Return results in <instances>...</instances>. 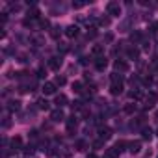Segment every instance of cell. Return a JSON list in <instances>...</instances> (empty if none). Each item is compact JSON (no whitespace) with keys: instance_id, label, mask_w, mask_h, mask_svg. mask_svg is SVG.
<instances>
[{"instance_id":"cell-1","label":"cell","mask_w":158,"mask_h":158,"mask_svg":"<svg viewBox=\"0 0 158 158\" xmlns=\"http://www.w3.org/2000/svg\"><path fill=\"white\" fill-rule=\"evenodd\" d=\"M106 11H108V15H112V17H119V15H121V6H119L117 2H108Z\"/></svg>"},{"instance_id":"cell-2","label":"cell","mask_w":158,"mask_h":158,"mask_svg":"<svg viewBox=\"0 0 158 158\" xmlns=\"http://www.w3.org/2000/svg\"><path fill=\"white\" fill-rule=\"evenodd\" d=\"M65 35H67L69 39H74V37L80 35V30H78V26H76V24H71V26H67V28H65Z\"/></svg>"},{"instance_id":"cell-3","label":"cell","mask_w":158,"mask_h":158,"mask_svg":"<svg viewBox=\"0 0 158 158\" xmlns=\"http://www.w3.org/2000/svg\"><path fill=\"white\" fill-rule=\"evenodd\" d=\"M50 119H52L54 123H60V121H65V114H63V110H61V108H58V110H54V112L50 114Z\"/></svg>"},{"instance_id":"cell-4","label":"cell","mask_w":158,"mask_h":158,"mask_svg":"<svg viewBox=\"0 0 158 158\" xmlns=\"http://www.w3.org/2000/svg\"><path fill=\"white\" fill-rule=\"evenodd\" d=\"M99 138H101L102 141L110 139V138H112V128H110V127H101V128H99Z\"/></svg>"},{"instance_id":"cell-5","label":"cell","mask_w":158,"mask_h":158,"mask_svg":"<svg viewBox=\"0 0 158 158\" xmlns=\"http://www.w3.org/2000/svg\"><path fill=\"white\" fill-rule=\"evenodd\" d=\"M41 89H43L45 95H54V93H56V84H54V82H45Z\"/></svg>"},{"instance_id":"cell-6","label":"cell","mask_w":158,"mask_h":158,"mask_svg":"<svg viewBox=\"0 0 158 158\" xmlns=\"http://www.w3.org/2000/svg\"><path fill=\"white\" fill-rule=\"evenodd\" d=\"M65 123H67V132H69V134H73V132L76 130V127H78V119H76L74 115H73V117H69Z\"/></svg>"},{"instance_id":"cell-7","label":"cell","mask_w":158,"mask_h":158,"mask_svg":"<svg viewBox=\"0 0 158 158\" xmlns=\"http://www.w3.org/2000/svg\"><path fill=\"white\" fill-rule=\"evenodd\" d=\"M114 67H115V73H117V71H119V73L128 71V63L123 61V60H115V61H114Z\"/></svg>"},{"instance_id":"cell-8","label":"cell","mask_w":158,"mask_h":158,"mask_svg":"<svg viewBox=\"0 0 158 158\" xmlns=\"http://www.w3.org/2000/svg\"><path fill=\"white\" fill-rule=\"evenodd\" d=\"M156 101H158V93H149L145 97V108H152Z\"/></svg>"},{"instance_id":"cell-9","label":"cell","mask_w":158,"mask_h":158,"mask_svg":"<svg viewBox=\"0 0 158 158\" xmlns=\"http://www.w3.org/2000/svg\"><path fill=\"white\" fill-rule=\"evenodd\" d=\"M48 67H50V69H54V71H58V69L61 67V56H54V58H50Z\"/></svg>"},{"instance_id":"cell-10","label":"cell","mask_w":158,"mask_h":158,"mask_svg":"<svg viewBox=\"0 0 158 158\" xmlns=\"http://www.w3.org/2000/svg\"><path fill=\"white\" fill-rule=\"evenodd\" d=\"M54 104H56L58 108H63V106L67 104V97H65L63 93H60V95H56V99H54Z\"/></svg>"},{"instance_id":"cell-11","label":"cell","mask_w":158,"mask_h":158,"mask_svg":"<svg viewBox=\"0 0 158 158\" xmlns=\"http://www.w3.org/2000/svg\"><path fill=\"white\" fill-rule=\"evenodd\" d=\"M106 65H108V61H106V58H104V56H101V58H97V60H95V67H97L99 71H104V69H106Z\"/></svg>"},{"instance_id":"cell-12","label":"cell","mask_w":158,"mask_h":158,"mask_svg":"<svg viewBox=\"0 0 158 158\" xmlns=\"http://www.w3.org/2000/svg\"><path fill=\"white\" fill-rule=\"evenodd\" d=\"M128 97L134 99V101H141L143 99V91L141 89H132V91H128Z\"/></svg>"},{"instance_id":"cell-13","label":"cell","mask_w":158,"mask_h":158,"mask_svg":"<svg viewBox=\"0 0 158 158\" xmlns=\"http://www.w3.org/2000/svg\"><path fill=\"white\" fill-rule=\"evenodd\" d=\"M10 143H11V149H13V151H19V149L23 147V139H21L19 136L11 138V141H10Z\"/></svg>"},{"instance_id":"cell-14","label":"cell","mask_w":158,"mask_h":158,"mask_svg":"<svg viewBox=\"0 0 158 158\" xmlns=\"http://www.w3.org/2000/svg\"><path fill=\"white\" fill-rule=\"evenodd\" d=\"M139 149H141V143H139V141H130V143H128V151H130L132 154H138Z\"/></svg>"},{"instance_id":"cell-15","label":"cell","mask_w":158,"mask_h":158,"mask_svg":"<svg viewBox=\"0 0 158 158\" xmlns=\"http://www.w3.org/2000/svg\"><path fill=\"white\" fill-rule=\"evenodd\" d=\"M127 54H128L130 60H138V58H139V50H138L136 47H130V48L127 50Z\"/></svg>"},{"instance_id":"cell-16","label":"cell","mask_w":158,"mask_h":158,"mask_svg":"<svg viewBox=\"0 0 158 158\" xmlns=\"http://www.w3.org/2000/svg\"><path fill=\"white\" fill-rule=\"evenodd\" d=\"M121 91H123V84H112L110 86V93L112 95H121Z\"/></svg>"},{"instance_id":"cell-17","label":"cell","mask_w":158,"mask_h":158,"mask_svg":"<svg viewBox=\"0 0 158 158\" xmlns=\"http://www.w3.org/2000/svg\"><path fill=\"white\" fill-rule=\"evenodd\" d=\"M125 147H128V143H127V141H125V139H119V141H117V143H115V145H114V149H115V151H117V152H119V154H121V152H123V151H125Z\"/></svg>"},{"instance_id":"cell-18","label":"cell","mask_w":158,"mask_h":158,"mask_svg":"<svg viewBox=\"0 0 158 158\" xmlns=\"http://www.w3.org/2000/svg\"><path fill=\"white\" fill-rule=\"evenodd\" d=\"M91 52H93V56L101 58V54H104V45H95V47L91 48Z\"/></svg>"},{"instance_id":"cell-19","label":"cell","mask_w":158,"mask_h":158,"mask_svg":"<svg viewBox=\"0 0 158 158\" xmlns=\"http://www.w3.org/2000/svg\"><path fill=\"white\" fill-rule=\"evenodd\" d=\"M8 110H10V112H19V110H21V102H19V101H10Z\"/></svg>"},{"instance_id":"cell-20","label":"cell","mask_w":158,"mask_h":158,"mask_svg":"<svg viewBox=\"0 0 158 158\" xmlns=\"http://www.w3.org/2000/svg\"><path fill=\"white\" fill-rule=\"evenodd\" d=\"M141 138H143V139H151V138H152L151 127H143V128H141Z\"/></svg>"},{"instance_id":"cell-21","label":"cell","mask_w":158,"mask_h":158,"mask_svg":"<svg viewBox=\"0 0 158 158\" xmlns=\"http://www.w3.org/2000/svg\"><path fill=\"white\" fill-rule=\"evenodd\" d=\"M141 37H143V35H141V32H139V30H134V32L130 34V41H132V43L141 41Z\"/></svg>"},{"instance_id":"cell-22","label":"cell","mask_w":158,"mask_h":158,"mask_svg":"<svg viewBox=\"0 0 158 158\" xmlns=\"http://www.w3.org/2000/svg\"><path fill=\"white\" fill-rule=\"evenodd\" d=\"M112 84H123V76L119 74V73H112Z\"/></svg>"},{"instance_id":"cell-23","label":"cell","mask_w":158,"mask_h":158,"mask_svg":"<svg viewBox=\"0 0 158 158\" xmlns=\"http://www.w3.org/2000/svg\"><path fill=\"white\" fill-rule=\"evenodd\" d=\"M73 91H74V93H82V91H84L82 82H73Z\"/></svg>"},{"instance_id":"cell-24","label":"cell","mask_w":158,"mask_h":158,"mask_svg":"<svg viewBox=\"0 0 158 158\" xmlns=\"http://www.w3.org/2000/svg\"><path fill=\"white\" fill-rule=\"evenodd\" d=\"M60 34H61V28H58V26H54V28L50 30V37H52V39H58Z\"/></svg>"},{"instance_id":"cell-25","label":"cell","mask_w":158,"mask_h":158,"mask_svg":"<svg viewBox=\"0 0 158 158\" xmlns=\"http://www.w3.org/2000/svg\"><path fill=\"white\" fill-rule=\"evenodd\" d=\"M35 104H37V108H39V110H48V102H47L45 99H39Z\"/></svg>"},{"instance_id":"cell-26","label":"cell","mask_w":158,"mask_h":158,"mask_svg":"<svg viewBox=\"0 0 158 158\" xmlns=\"http://www.w3.org/2000/svg\"><path fill=\"white\" fill-rule=\"evenodd\" d=\"M117 156H119V152H117L114 147H110V149L106 151V158H117Z\"/></svg>"},{"instance_id":"cell-27","label":"cell","mask_w":158,"mask_h":158,"mask_svg":"<svg viewBox=\"0 0 158 158\" xmlns=\"http://www.w3.org/2000/svg\"><path fill=\"white\" fill-rule=\"evenodd\" d=\"M74 147H76V151H84V149H86V141H84V139H78V141L74 143Z\"/></svg>"},{"instance_id":"cell-28","label":"cell","mask_w":158,"mask_h":158,"mask_svg":"<svg viewBox=\"0 0 158 158\" xmlns=\"http://www.w3.org/2000/svg\"><path fill=\"white\" fill-rule=\"evenodd\" d=\"M65 82H67V80H65V76H60V74L56 76V80H54L56 86H65Z\"/></svg>"},{"instance_id":"cell-29","label":"cell","mask_w":158,"mask_h":158,"mask_svg":"<svg viewBox=\"0 0 158 158\" xmlns=\"http://www.w3.org/2000/svg\"><path fill=\"white\" fill-rule=\"evenodd\" d=\"M71 106H73V110H84V102L82 101H74Z\"/></svg>"},{"instance_id":"cell-30","label":"cell","mask_w":158,"mask_h":158,"mask_svg":"<svg viewBox=\"0 0 158 158\" xmlns=\"http://www.w3.org/2000/svg\"><path fill=\"white\" fill-rule=\"evenodd\" d=\"M93 37H97V28H95V26H91V28L88 30V39H93Z\"/></svg>"},{"instance_id":"cell-31","label":"cell","mask_w":158,"mask_h":158,"mask_svg":"<svg viewBox=\"0 0 158 158\" xmlns=\"http://www.w3.org/2000/svg\"><path fill=\"white\" fill-rule=\"evenodd\" d=\"M35 76H37V78H45V76H47V71H45V67H39V69L35 71Z\"/></svg>"},{"instance_id":"cell-32","label":"cell","mask_w":158,"mask_h":158,"mask_svg":"<svg viewBox=\"0 0 158 158\" xmlns=\"http://www.w3.org/2000/svg\"><path fill=\"white\" fill-rule=\"evenodd\" d=\"M99 24H101V26H108V24H110V17H101V19H99Z\"/></svg>"},{"instance_id":"cell-33","label":"cell","mask_w":158,"mask_h":158,"mask_svg":"<svg viewBox=\"0 0 158 158\" xmlns=\"http://www.w3.org/2000/svg\"><path fill=\"white\" fill-rule=\"evenodd\" d=\"M125 112H127V114H134V112H136V104H127V106H125Z\"/></svg>"},{"instance_id":"cell-34","label":"cell","mask_w":158,"mask_h":158,"mask_svg":"<svg viewBox=\"0 0 158 158\" xmlns=\"http://www.w3.org/2000/svg\"><path fill=\"white\" fill-rule=\"evenodd\" d=\"M58 50H60V52H61V54H65V52H67V50H69V47H67V45H65V43H60V45H58Z\"/></svg>"},{"instance_id":"cell-35","label":"cell","mask_w":158,"mask_h":158,"mask_svg":"<svg viewBox=\"0 0 158 158\" xmlns=\"http://www.w3.org/2000/svg\"><path fill=\"white\" fill-rule=\"evenodd\" d=\"M39 24H41V28H48L50 26V23L47 19H39Z\"/></svg>"},{"instance_id":"cell-36","label":"cell","mask_w":158,"mask_h":158,"mask_svg":"<svg viewBox=\"0 0 158 158\" xmlns=\"http://www.w3.org/2000/svg\"><path fill=\"white\" fill-rule=\"evenodd\" d=\"M104 145V141L102 139H97V141H93V149H101Z\"/></svg>"},{"instance_id":"cell-37","label":"cell","mask_w":158,"mask_h":158,"mask_svg":"<svg viewBox=\"0 0 158 158\" xmlns=\"http://www.w3.org/2000/svg\"><path fill=\"white\" fill-rule=\"evenodd\" d=\"M151 84H152V78L151 76H145L143 78V86H151Z\"/></svg>"},{"instance_id":"cell-38","label":"cell","mask_w":158,"mask_h":158,"mask_svg":"<svg viewBox=\"0 0 158 158\" xmlns=\"http://www.w3.org/2000/svg\"><path fill=\"white\" fill-rule=\"evenodd\" d=\"M34 149H35L34 145H28V147L24 149V154H32V152H34Z\"/></svg>"},{"instance_id":"cell-39","label":"cell","mask_w":158,"mask_h":158,"mask_svg":"<svg viewBox=\"0 0 158 158\" xmlns=\"http://www.w3.org/2000/svg\"><path fill=\"white\" fill-rule=\"evenodd\" d=\"M151 32H152V34H158V23H152V24H151Z\"/></svg>"},{"instance_id":"cell-40","label":"cell","mask_w":158,"mask_h":158,"mask_svg":"<svg viewBox=\"0 0 158 158\" xmlns=\"http://www.w3.org/2000/svg\"><path fill=\"white\" fill-rule=\"evenodd\" d=\"M82 6H84V2H73V8H74V10H80Z\"/></svg>"},{"instance_id":"cell-41","label":"cell","mask_w":158,"mask_h":158,"mask_svg":"<svg viewBox=\"0 0 158 158\" xmlns=\"http://www.w3.org/2000/svg\"><path fill=\"white\" fill-rule=\"evenodd\" d=\"M86 158H99V156H97V154H95V152H91V154H88V156H86Z\"/></svg>"},{"instance_id":"cell-42","label":"cell","mask_w":158,"mask_h":158,"mask_svg":"<svg viewBox=\"0 0 158 158\" xmlns=\"http://www.w3.org/2000/svg\"><path fill=\"white\" fill-rule=\"evenodd\" d=\"M156 119H158V112H156Z\"/></svg>"},{"instance_id":"cell-43","label":"cell","mask_w":158,"mask_h":158,"mask_svg":"<svg viewBox=\"0 0 158 158\" xmlns=\"http://www.w3.org/2000/svg\"><path fill=\"white\" fill-rule=\"evenodd\" d=\"M156 136H158V130H156Z\"/></svg>"},{"instance_id":"cell-44","label":"cell","mask_w":158,"mask_h":158,"mask_svg":"<svg viewBox=\"0 0 158 158\" xmlns=\"http://www.w3.org/2000/svg\"><path fill=\"white\" fill-rule=\"evenodd\" d=\"M156 86H158V82H156Z\"/></svg>"}]
</instances>
